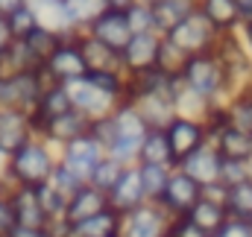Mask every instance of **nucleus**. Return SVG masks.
I'll return each instance as SVG.
<instances>
[{
  "label": "nucleus",
  "mask_w": 252,
  "mask_h": 237,
  "mask_svg": "<svg viewBox=\"0 0 252 237\" xmlns=\"http://www.w3.org/2000/svg\"><path fill=\"white\" fill-rule=\"evenodd\" d=\"M91 129V120L82 118L79 112H64L59 118L47 120V123H41L38 129H35V138H41V141H47L50 147H56V149H62L64 144H70V141H76V138H82L85 132Z\"/></svg>",
  "instance_id": "4468645a"
},
{
  "label": "nucleus",
  "mask_w": 252,
  "mask_h": 237,
  "mask_svg": "<svg viewBox=\"0 0 252 237\" xmlns=\"http://www.w3.org/2000/svg\"><path fill=\"white\" fill-rule=\"evenodd\" d=\"M30 138H35L32 132V118L15 109H0V155H12L15 149H21Z\"/></svg>",
  "instance_id": "dca6fc26"
},
{
  "label": "nucleus",
  "mask_w": 252,
  "mask_h": 237,
  "mask_svg": "<svg viewBox=\"0 0 252 237\" xmlns=\"http://www.w3.org/2000/svg\"><path fill=\"white\" fill-rule=\"evenodd\" d=\"M226 211L235 220H250L252 217V181L226 187Z\"/></svg>",
  "instance_id": "473e14b6"
},
{
  "label": "nucleus",
  "mask_w": 252,
  "mask_h": 237,
  "mask_svg": "<svg viewBox=\"0 0 252 237\" xmlns=\"http://www.w3.org/2000/svg\"><path fill=\"white\" fill-rule=\"evenodd\" d=\"M247 223H250V226H252V217H250V220H247Z\"/></svg>",
  "instance_id": "603ef678"
},
{
  "label": "nucleus",
  "mask_w": 252,
  "mask_h": 237,
  "mask_svg": "<svg viewBox=\"0 0 252 237\" xmlns=\"http://www.w3.org/2000/svg\"><path fill=\"white\" fill-rule=\"evenodd\" d=\"M147 132H150V126L129 103H121L109 118L91 123V135L103 144L106 155L126 167L138 161V147L147 138Z\"/></svg>",
  "instance_id": "f257e3e1"
},
{
  "label": "nucleus",
  "mask_w": 252,
  "mask_h": 237,
  "mask_svg": "<svg viewBox=\"0 0 252 237\" xmlns=\"http://www.w3.org/2000/svg\"><path fill=\"white\" fill-rule=\"evenodd\" d=\"M106 208H109L106 193H103V190H97V187H91V184H82V187L67 199L64 220L73 226V223H82V220H88V217H94V214L106 211Z\"/></svg>",
  "instance_id": "4be33fe9"
},
{
  "label": "nucleus",
  "mask_w": 252,
  "mask_h": 237,
  "mask_svg": "<svg viewBox=\"0 0 252 237\" xmlns=\"http://www.w3.org/2000/svg\"><path fill=\"white\" fill-rule=\"evenodd\" d=\"M173 217L156 205V202H144L141 208L124 214V226H121V237H167Z\"/></svg>",
  "instance_id": "9b49d317"
},
{
  "label": "nucleus",
  "mask_w": 252,
  "mask_h": 237,
  "mask_svg": "<svg viewBox=\"0 0 252 237\" xmlns=\"http://www.w3.org/2000/svg\"><path fill=\"white\" fill-rule=\"evenodd\" d=\"M35 196H38V202H41V211H44L47 223H50V220H64L67 199H64L50 181H47V184H38V187H35Z\"/></svg>",
  "instance_id": "c9c22d12"
},
{
  "label": "nucleus",
  "mask_w": 252,
  "mask_h": 237,
  "mask_svg": "<svg viewBox=\"0 0 252 237\" xmlns=\"http://www.w3.org/2000/svg\"><path fill=\"white\" fill-rule=\"evenodd\" d=\"M64 91H67L70 109H73V112H79L82 118H88L91 123H94V120L109 118V115L121 106V103H118L115 97H109L100 85H94V82L88 79V73H85L82 79L67 82V85H64Z\"/></svg>",
  "instance_id": "423d86ee"
},
{
  "label": "nucleus",
  "mask_w": 252,
  "mask_h": 237,
  "mask_svg": "<svg viewBox=\"0 0 252 237\" xmlns=\"http://www.w3.org/2000/svg\"><path fill=\"white\" fill-rule=\"evenodd\" d=\"M21 6H27V0H0V18H9Z\"/></svg>",
  "instance_id": "49530a36"
},
{
  "label": "nucleus",
  "mask_w": 252,
  "mask_h": 237,
  "mask_svg": "<svg viewBox=\"0 0 252 237\" xmlns=\"http://www.w3.org/2000/svg\"><path fill=\"white\" fill-rule=\"evenodd\" d=\"M138 173H141V184H144V193H147V202H158L164 187H167V178L173 173V167H158V164H138Z\"/></svg>",
  "instance_id": "2f4dec72"
},
{
  "label": "nucleus",
  "mask_w": 252,
  "mask_h": 237,
  "mask_svg": "<svg viewBox=\"0 0 252 237\" xmlns=\"http://www.w3.org/2000/svg\"><path fill=\"white\" fill-rule=\"evenodd\" d=\"M214 237H252V226L247 223V220H235V217H229L226 226H223Z\"/></svg>",
  "instance_id": "79ce46f5"
},
{
  "label": "nucleus",
  "mask_w": 252,
  "mask_h": 237,
  "mask_svg": "<svg viewBox=\"0 0 252 237\" xmlns=\"http://www.w3.org/2000/svg\"><path fill=\"white\" fill-rule=\"evenodd\" d=\"M15 229V214H12V205H9V187L0 190V237H6Z\"/></svg>",
  "instance_id": "a19ab883"
},
{
  "label": "nucleus",
  "mask_w": 252,
  "mask_h": 237,
  "mask_svg": "<svg viewBox=\"0 0 252 237\" xmlns=\"http://www.w3.org/2000/svg\"><path fill=\"white\" fill-rule=\"evenodd\" d=\"M64 15H67V24L73 32H85L103 12H106V3L103 0H62Z\"/></svg>",
  "instance_id": "c756f323"
},
{
  "label": "nucleus",
  "mask_w": 252,
  "mask_h": 237,
  "mask_svg": "<svg viewBox=\"0 0 252 237\" xmlns=\"http://www.w3.org/2000/svg\"><path fill=\"white\" fill-rule=\"evenodd\" d=\"M199 196H202V187H199L190 176H185L182 170L173 167V173L167 178V187H164V193H161V199H158L156 205H161V208L176 220V217H185V214H188L190 208L199 202Z\"/></svg>",
  "instance_id": "f8f14e48"
},
{
  "label": "nucleus",
  "mask_w": 252,
  "mask_h": 237,
  "mask_svg": "<svg viewBox=\"0 0 252 237\" xmlns=\"http://www.w3.org/2000/svg\"><path fill=\"white\" fill-rule=\"evenodd\" d=\"M47 85H56V82H50L41 67L6 76V79H0V109H15V112L32 115Z\"/></svg>",
  "instance_id": "20e7f679"
},
{
  "label": "nucleus",
  "mask_w": 252,
  "mask_h": 237,
  "mask_svg": "<svg viewBox=\"0 0 252 237\" xmlns=\"http://www.w3.org/2000/svg\"><path fill=\"white\" fill-rule=\"evenodd\" d=\"M121 226H124V217L112 208L82 220V223H73L70 226V237H121Z\"/></svg>",
  "instance_id": "a878e982"
},
{
  "label": "nucleus",
  "mask_w": 252,
  "mask_h": 237,
  "mask_svg": "<svg viewBox=\"0 0 252 237\" xmlns=\"http://www.w3.org/2000/svg\"><path fill=\"white\" fill-rule=\"evenodd\" d=\"M6 27H9V35H12V41H24L35 27H38V18H35V12H32V6L27 3V6H21V9H15L9 18H6Z\"/></svg>",
  "instance_id": "e433bc0d"
},
{
  "label": "nucleus",
  "mask_w": 252,
  "mask_h": 237,
  "mask_svg": "<svg viewBox=\"0 0 252 237\" xmlns=\"http://www.w3.org/2000/svg\"><path fill=\"white\" fill-rule=\"evenodd\" d=\"M167 41H173L185 56H199V53H211L214 44H217V32L214 27L199 15V12H190L182 24H176L167 35Z\"/></svg>",
  "instance_id": "0eeeda50"
},
{
  "label": "nucleus",
  "mask_w": 252,
  "mask_h": 237,
  "mask_svg": "<svg viewBox=\"0 0 252 237\" xmlns=\"http://www.w3.org/2000/svg\"><path fill=\"white\" fill-rule=\"evenodd\" d=\"M223 73H226V82H229V97L250 88L252 85V59L247 53V47L241 44L238 32H226V35H217V44L211 50Z\"/></svg>",
  "instance_id": "39448f33"
},
{
  "label": "nucleus",
  "mask_w": 252,
  "mask_h": 237,
  "mask_svg": "<svg viewBox=\"0 0 252 237\" xmlns=\"http://www.w3.org/2000/svg\"><path fill=\"white\" fill-rule=\"evenodd\" d=\"M126 164H121V161H115V158H103L94 170H91V176H88V184L91 187H97V190H103V193H109L112 187H115V181L121 178V173H124Z\"/></svg>",
  "instance_id": "f704fd0d"
},
{
  "label": "nucleus",
  "mask_w": 252,
  "mask_h": 237,
  "mask_svg": "<svg viewBox=\"0 0 252 237\" xmlns=\"http://www.w3.org/2000/svg\"><path fill=\"white\" fill-rule=\"evenodd\" d=\"M59 164V149L41 138H30L21 149L6 158V184L9 187H38L47 184Z\"/></svg>",
  "instance_id": "f03ea898"
},
{
  "label": "nucleus",
  "mask_w": 252,
  "mask_h": 237,
  "mask_svg": "<svg viewBox=\"0 0 252 237\" xmlns=\"http://www.w3.org/2000/svg\"><path fill=\"white\" fill-rule=\"evenodd\" d=\"M153 24L158 35H167L176 24H182L190 12H196V0H156L150 6Z\"/></svg>",
  "instance_id": "393cba45"
},
{
  "label": "nucleus",
  "mask_w": 252,
  "mask_h": 237,
  "mask_svg": "<svg viewBox=\"0 0 252 237\" xmlns=\"http://www.w3.org/2000/svg\"><path fill=\"white\" fill-rule=\"evenodd\" d=\"M126 21H129L132 35H135V32H156L153 12H150V6H147V3H132V6L126 9ZM156 35H158V32H156Z\"/></svg>",
  "instance_id": "58836bf2"
},
{
  "label": "nucleus",
  "mask_w": 252,
  "mask_h": 237,
  "mask_svg": "<svg viewBox=\"0 0 252 237\" xmlns=\"http://www.w3.org/2000/svg\"><path fill=\"white\" fill-rule=\"evenodd\" d=\"M76 35H79V32H76ZM76 35H64L62 44L56 47V53L41 64V70L47 73V79L56 82V85H67V82L82 79V76L88 73L85 59H82V53H79V44H76Z\"/></svg>",
  "instance_id": "1a4fd4ad"
},
{
  "label": "nucleus",
  "mask_w": 252,
  "mask_h": 237,
  "mask_svg": "<svg viewBox=\"0 0 252 237\" xmlns=\"http://www.w3.org/2000/svg\"><path fill=\"white\" fill-rule=\"evenodd\" d=\"M91 38H97V41H103L106 47H112V50H124L126 41L132 38V30H129V21H126V12H118V9H106L88 30H85Z\"/></svg>",
  "instance_id": "f3484780"
},
{
  "label": "nucleus",
  "mask_w": 252,
  "mask_h": 237,
  "mask_svg": "<svg viewBox=\"0 0 252 237\" xmlns=\"http://www.w3.org/2000/svg\"><path fill=\"white\" fill-rule=\"evenodd\" d=\"M12 44V35H9V27H6V18H0V50H6Z\"/></svg>",
  "instance_id": "de8ad7c7"
},
{
  "label": "nucleus",
  "mask_w": 252,
  "mask_h": 237,
  "mask_svg": "<svg viewBox=\"0 0 252 237\" xmlns=\"http://www.w3.org/2000/svg\"><path fill=\"white\" fill-rule=\"evenodd\" d=\"M196 12L214 27L217 35H226V32H238V27L244 24L235 0H196Z\"/></svg>",
  "instance_id": "412c9836"
},
{
  "label": "nucleus",
  "mask_w": 252,
  "mask_h": 237,
  "mask_svg": "<svg viewBox=\"0 0 252 237\" xmlns=\"http://www.w3.org/2000/svg\"><path fill=\"white\" fill-rule=\"evenodd\" d=\"M6 237H53L47 229H24V226H15Z\"/></svg>",
  "instance_id": "c03bdc74"
},
{
  "label": "nucleus",
  "mask_w": 252,
  "mask_h": 237,
  "mask_svg": "<svg viewBox=\"0 0 252 237\" xmlns=\"http://www.w3.org/2000/svg\"><path fill=\"white\" fill-rule=\"evenodd\" d=\"M106 199H109V208H112V211H118L121 217L129 214V211H135V208H141V205L147 202V193H144V184H141L138 164L124 167L121 178H118V181H115V187L106 193Z\"/></svg>",
  "instance_id": "2eb2a0df"
},
{
  "label": "nucleus",
  "mask_w": 252,
  "mask_h": 237,
  "mask_svg": "<svg viewBox=\"0 0 252 237\" xmlns=\"http://www.w3.org/2000/svg\"><path fill=\"white\" fill-rule=\"evenodd\" d=\"M62 38H64V35L53 32V30H47V27H35V30H32L21 44H24L27 56L32 59V64H35V67H41L44 61L56 53V47L62 44Z\"/></svg>",
  "instance_id": "c85d7f7f"
},
{
  "label": "nucleus",
  "mask_w": 252,
  "mask_h": 237,
  "mask_svg": "<svg viewBox=\"0 0 252 237\" xmlns=\"http://www.w3.org/2000/svg\"><path fill=\"white\" fill-rule=\"evenodd\" d=\"M138 3H147V6H153V3H156V0H138Z\"/></svg>",
  "instance_id": "3c124183"
},
{
  "label": "nucleus",
  "mask_w": 252,
  "mask_h": 237,
  "mask_svg": "<svg viewBox=\"0 0 252 237\" xmlns=\"http://www.w3.org/2000/svg\"><path fill=\"white\" fill-rule=\"evenodd\" d=\"M167 237H208V235H202V232H199V229L188 220V217H176V220L170 223Z\"/></svg>",
  "instance_id": "37998d69"
},
{
  "label": "nucleus",
  "mask_w": 252,
  "mask_h": 237,
  "mask_svg": "<svg viewBox=\"0 0 252 237\" xmlns=\"http://www.w3.org/2000/svg\"><path fill=\"white\" fill-rule=\"evenodd\" d=\"M76 44H79V53L85 59L88 73H124V64H121V53L118 50L106 47L103 41L91 38L88 32H79Z\"/></svg>",
  "instance_id": "a211bd4d"
},
{
  "label": "nucleus",
  "mask_w": 252,
  "mask_h": 237,
  "mask_svg": "<svg viewBox=\"0 0 252 237\" xmlns=\"http://www.w3.org/2000/svg\"><path fill=\"white\" fill-rule=\"evenodd\" d=\"M9 205L15 214V226L24 229H44L47 217L41 211V202L35 196V187H9Z\"/></svg>",
  "instance_id": "aec40b11"
},
{
  "label": "nucleus",
  "mask_w": 252,
  "mask_h": 237,
  "mask_svg": "<svg viewBox=\"0 0 252 237\" xmlns=\"http://www.w3.org/2000/svg\"><path fill=\"white\" fill-rule=\"evenodd\" d=\"M135 164H158V167H176L173 164V152L167 144L164 129H150L147 138L138 147V161Z\"/></svg>",
  "instance_id": "bb28decb"
},
{
  "label": "nucleus",
  "mask_w": 252,
  "mask_h": 237,
  "mask_svg": "<svg viewBox=\"0 0 252 237\" xmlns=\"http://www.w3.org/2000/svg\"><path fill=\"white\" fill-rule=\"evenodd\" d=\"M106 3V9H118V12H126L132 3H138V0H103Z\"/></svg>",
  "instance_id": "8fccbe9b"
},
{
  "label": "nucleus",
  "mask_w": 252,
  "mask_h": 237,
  "mask_svg": "<svg viewBox=\"0 0 252 237\" xmlns=\"http://www.w3.org/2000/svg\"><path fill=\"white\" fill-rule=\"evenodd\" d=\"M103 158H106V149H103V144L91 135V129H88L82 138H76V141L64 144L62 149H59V161H62L70 173H76L85 184H88L91 170H94Z\"/></svg>",
  "instance_id": "9d476101"
},
{
  "label": "nucleus",
  "mask_w": 252,
  "mask_h": 237,
  "mask_svg": "<svg viewBox=\"0 0 252 237\" xmlns=\"http://www.w3.org/2000/svg\"><path fill=\"white\" fill-rule=\"evenodd\" d=\"M164 135H167V144H170V152H173V164L179 167L188 155H193L196 149H202L205 144H211L208 138V129L202 120L193 118H176L164 126Z\"/></svg>",
  "instance_id": "6e6552de"
},
{
  "label": "nucleus",
  "mask_w": 252,
  "mask_h": 237,
  "mask_svg": "<svg viewBox=\"0 0 252 237\" xmlns=\"http://www.w3.org/2000/svg\"><path fill=\"white\" fill-rule=\"evenodd\" d=\"M211 144H214V149L220 152V158L252 164V135H247V132H241V129H235V126H226V129H220V132L211 138Z\"/></svg>",
  "instance_id": "5701e85b"
},
{
  "label": "nucleus",
  "mask_w": 252,
  "mask_h": 237,
  "mask_svg": "<svg viewBox=\"0 0 252 237\" xmlns=\"http://www.w3.org/2000/svg\"><path fill=\"white\" fill-rule=\"evenodd\" d=\"M50 184H53V187L62 193L64 199H70V196H73V193H76V190L85 184V181L76 176V173H70L62 161H59V164H56V170H53V176H50Z\"/></svg>",
  "instance_id": "ea45409f"
},
{
  "label": "nucleus",
  "mask_w": 252,
  "mask_h": 237,
  "mask_svg": "<svg viewBox=\"0 0 252 237\" xmlns=\"http://www.w3.org/2000/svg\"><path fill=\"white\" fill-rule=\"evenodd\" d=\"M226 118H229V126L252 135V85L226 100Z\"/></svg>",
  "instance_id": "7c9ffc66"
},
{
  "label": "nucleus",
  "mask_w": 252,
  "mask_h": 237,
  "mask_svg": "<svg viewBox=\"0 0 252 237\" xmlns=\"http://www.w3.org/2000/svg\"><path fill=\"white\" fill-rule=\"evenodd\" d=\"M158 44H161V35L156 32H135L126 47L121 50V64H124L126 76H138L144 70H153L156 59H158Z\"/></svg>",
  "instance_id": "ddd939ff"
},
{
  "label": "nucleus",
  "mask_w": 252,
  "mask_h": 237,
  "mask_svg": "<svg viewBox=\"0 0 252 237\" xmlns=\"http://www.w3.org/2000/svg\"><path fill=\"white\" fill-rule=\"evenodd\" d=\"M244 181H252V164L247 161H226L220 164V184L223 187H235V184H244Z\"/></svg>",
  "instance_id": "4c0bfd02"
},
{
  "label": "nucleus",
  "mask_w": 252,
  "mask_h": 237,
  "mask_svg": "<svg viewBox=\"0 0 252 237\" xmlns=\"http://www.w3.org/2000/svg\"><path fill=\"white\" fill-rule=\"evenodd\" d=\"M220 152L214 149V144H205L202 149H196L193 155H188L176 170H182L185 176H190L199 187H208V184H217L220 181Z\"/></svg>",
  "instance_id": "6ab92c4d"
},
{
  "label": "nucleus",
  "mask_w": 252,
  "mask_h": 237,
  "mask_svg": "<svg viewBox=\"0 0 252 237\" xmlns=\"http://www.w3.org/2000/svg\"><path fill=\"white\" fill-rule=\"evenodd\" d=\"M64 112H70V100H67L64 85H47L44 94H41V100H38V106H35V112L30 115V118H32V132H35L41 123L59 118Z\"/></svg>",
  "instance_id": "cd10ccee"
},
{
  "label": "nucleus",
  "mask_w": 252,
  "mask_h": 237,
  "mask_svg": "<svg viewBox=\"0 0 252 237\" xmlns=\"http://www.w3.org/2000/svg\"><path fill=\"white\" fill-rule=\"evenodd\" d=\"M185 61L188 56L173 44V41H167L164 35H161V44H158V59H156V67L161 70V73H167V76H182V67H185Z\"/></svg>",
  "instance_id": "72a5a7b5"
},
{
  "label": "nucleus",
  "mask_w": 252,
  "mask_h": 237,
  "mask_svg": "<svg viewBox=\"0 0 252 237\" xmlns=\"http://www.w3.org/2000/svg\"><path fill=\"white\" fill-rule=\"evenodd\" d=\"M179 79L205 103H226L229 100V82H226V73H223L214 53L188 56Z\"/></svg>",
  "instance_id": "7ed1b4c3"
},
{
  "label": "nucleus",
  "mask_w": 252,
  "mask_h": 237,
  "mask_svg": "<svg viewBox=\"0 0 252 237\" xmlns=\"http://www.w3.org/2000/svg\"><path fill=\"white\" fill-rule=\"evenodd\" d=\"M238 38H241V44L247 47V53H250V59H252V21H244L238 27Z\"/></svg>",
  "instance_id": "a18cd8bd"
},
{
  "label": "nucleus",
  "mask_w": 252,
  "mask_h": 237,
  "mask_svg": "<svg viewBox=\"0 0 252 237\" xmlns=\"http://www.w3.org/2000/svg\"><path fill=\"white\" fill-rule=\"evenodd\" d=\"M235 6H238L244 21H252V0H235Z\"/></svg>",
  "instance_id": "09e8293b"
},
{
  "label": "nucleus",
  "mask_w": 252,
  "mask_h": 237,
  "mask_svg": "<svg viewBox=\"0 0 252 237\" xmlns=\"http://www.w3.org/2000/svg\"><path fill=\"white\" fill-rule=\"evenodd\" d=\"M190 223L202 232V235L214 237L223 226H226V220H229V211H226V205L223 202H217V199H208V196H199V202L190 208L188 214Z\"/></svg>",
  "instance_id": "b1692460"
}]
</instances>
